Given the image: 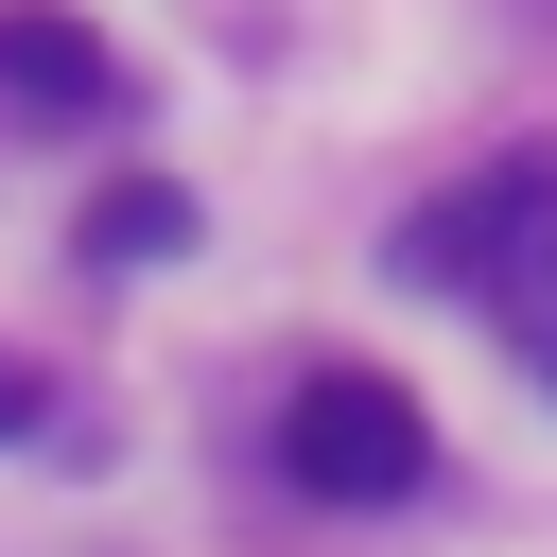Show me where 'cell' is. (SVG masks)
<instances>
[{
	"label": "cell",
	"instance_id": "1",
	"mask_svg": "<svg viewBox=\"0 0 557 557\" xmlns=\"http://www.w3.org/2000/svg\"><path fill=\"white\" fill-rule=\"evenodd\" d=\"M418 296H487V313H557V157H487V174H453L435 209H400V244H383Z\"/></svg>",
	"mask_w": 557,
	"mask_h": 557
},
{
	"label": "cell",
	"instance_id": "6",
	"mask_svg": "<svg viewBox=\"0 0 557 557\" xmlns=\"http://www.w3.org/2000/svg\"><path fill=\"white\" fill-rule=\"evenodd\" d=\"M522 348H540V383H557V313H540V331H522Z\"/></svg>",
	"mask_w": 557,
	"mask_h": 557
},
{
	"label": "cell",
	"instance_id": "3",
	"mask_svg": "<svg viewBox=\"0 0 557 557\" xmlns=\"http://www.w3.org/2000/svg\"><path fill=\"white\" fill-rule=\"evenodd\" d=\"M0 104L87 122V104H122V70H104V35H87L70 0H0Z\"/></svg>",
	"mask_w": 557,
	"mask_h": 557
},
{
	"label": "cell",
	"instance_id": "2",
	"mask_svg": "<svg viewBox=\"0 0 557 557\" xmlns=\"http://www.w3.org/2000/svg\"><path fill=\"white\" fill-rule=\"evenodd\" d=\"M278 470H296L313 505H400V487L435 470V418H418L383 366H313V383L278 400Z\"/></svg>",
	"mask_w": 557,
	"mask_h": 557
},
{
	"label": "cell",
	"instance_id": "5",
	"mask_svg": "<svg viewBox=\"0 0 557 557\" xmlns=\"http://www.w3.org/2000/svg\"><path fill=\"white\" fill-rule=\"evenodd\" d=\"M35 418H52V383H35V366H0V453H17Z\"/></svg>",
	"mask_w": 557,
	"mask_h": 557
},
{
	"label": "cell",
	"instance_id": "4",
	"mask_svg": "<svg viewBox=\"0 0 557 557\" xmlns=\"http://www.w3.org/2000/svg\"><path fill=\"white\" fill-rule=\"evenodd\" d=\"M174 244H191V191H174V174H104V191H87V261H104V278H122V261H174Z\"/></svg>",
	"mask_w": 557,
	"mask_h": 557
}]
</instances>
